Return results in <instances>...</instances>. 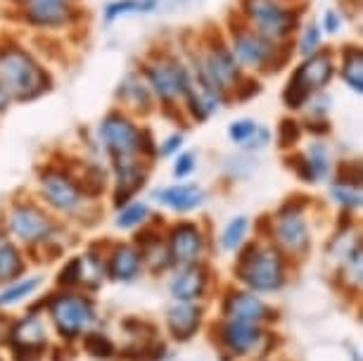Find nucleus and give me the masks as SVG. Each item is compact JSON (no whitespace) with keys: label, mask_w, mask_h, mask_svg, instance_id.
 Segmentation results:
<instances>
[{"label":"nucleus","mask_w":363,"mask_h":361,"mask_svg":"<svg viewBox=\"0 0 363 361\" xmlns=\"http://www.w3.org/2000/svg\"><path fill=\"white\" fill-rule=\"evenodd\" d=\"M102 138H105L109 152L114 155L116 160L121 157H133V152L140 148V133L131 121L121 114H112V117L105 119V124L100 128Z\"/></svg>","instance_id":"obj_8"},{"label":"nucleus","mask_w":363,"mask_h":361,"mask_svg":"<svg viewBox=\"0 0 363 361\" xmlns=\"http://www.w3.org/2000/svg\"><path fill=\"white\" fill-rule=\"evenodd\" d=\"M45 74L19 48H5L0 52V91L15 100H29L45 88Z\"/></svg>","instance_id":"obj_1"},{"label":"nucleus","mask_w":363,"mask_h":361,"mask_svg":"<svg viewBox=\"0 0 363 361\" xmlns=\"http://www.w3.org/2000/svg\"><path fill=\"white\" fill-rule=\"evenodd\" d=\"M228 314H230V321L257 323L259 318L266 314V306L262 304V299H259V297L247 295V292H240V295H233L230 297Z\"/></svg>","instance_id":"obj_18"},{"label":"nucleus","mask_w":363,"mask_h":361,"mask_svg":"<svg viewBox=\"0 0 363 361\" xmlns=\"http://www.w3.org/2000/svg\"><path fill=\"white\" fill-rule=\"evenodd\" d=\"M169 323H171V331H174L176 338H190L200 323V311L190 304H178L174 309L169 311Z\"/></svg>","instance_id":"obj_19"},{"label":"nucleus","mask_w":363,"mask_h":361,"mask_svg":"<svg viewBox=\"0 0 363 361\" xmlns=\"http://www.w3.org/2000/svg\"><path fill=\"white\" fill-rule=\"evenodd\" d=\"M26 19L38 26H60L69 22L72 8L67 0H24Z\"/></svg>","instance_id":"obj_11"},{"label":"nucleus","mask_w":363,"mask_h":361,"mask_svg":"<svg viewBox=\"0 0 363 361\" xmlns=\"http://www.w3.org/2000/svg\"><path fill=\"white\" fill-rule=\"evenodd\" d=\"M333 72L335 67L330 55H325V52L309 55V60L290 79V86L285 91V102L290 107H301L304 100L311 95V91H318V88H323L333 79Z\"/></svg>","instance_id":"obj_3"},{"label":"nucleus","mask_w":363,"mask_h":361,"mask_svg":"<svg viewBox=\"0 0 363 361\" xmlns=\"http://www.w3.org/2000/svg\"><path fill=\"white\" fill-rule=\"evenodd\" d=\"M278 243L283 245L285 250L290 252H299L306 248L309 238H306V223L299 219L297 214H287L278 221Z\"/></svg>","instance_id":"obj_16"},{"label":"nucleus","mask_w":363,"mask_h":361,"mask_svg":"<svg viewBox=\"0 0 363 361\" xmlns=\"http://www.w3.org/2000/svg\"><path fill=\"white\" fill-rule=\"evenodd\" d=\"M202 250V238L193 223H181L171 233V257L181 264H190L197 260Z\"/></svg>","instance_id":"obj_14"},{"label":"nucleus","mask_w":363,"mask_h":361,"mask_svg":"<svg viewBox=\"0 0 363 361\" xmlns=\"http://www.w3.org/2000/svg\"><path fill=\"white\" fill-rule=\"evenodd\" d=\"M157 197L171 209L188 212V209L200 207L204 200V193H202V188H197V186H171V188L160 190Z\"/></svg>","instance_id":"obj_15"},{"label":"nucleus","mask_w":363,"mask_h":361,"mask_svg":"<svg viewBox=\"0 0 363 361\" xmlns=\"http://www.w3.org/2000/svg\"><path fill=\"white\" fill-rule=\"evenodd\" d=\"M100 276H102V267L93 255H86L77 260V281H84L86 285H98Z\"/></svg>","instance_id":"obj_26"},{"label":"nucleus","mask_w":363,"mask_h":361,"mask_svg":"<svg viewBox=\"0 0 363 361\" xmlns=\"http://www.w3.org/2000/svg\"><path fill=\"white\" fill-rule=\"evenodd\" d=\"M342 77H345V81L356 93L363 91V55H361L359 48H352V50L345 55V62H342Z\"/></svg>","instance_id":"obj_24"},{"label":"nucleus","mask_w":363,"mask_h":361,"mask_svg":"<svg viewBox=\"0 0 363 361\" xmlns=\"http://www.w3.org/2000/svg\"><path fill=\"white\" fill-rule=\"evenodd\" d=\"M230 138L245 148H262L269 143V131L259 128L255 121H250V119H240L230 126Z\"/></svg>","instance_id":"obj_20"},{"label":"nucleus","mask_w":363,"mask_h":361,"mask_svg":"<svg viewBox=\"0 0 363 361\" xmlns=\"http://www.w3.org/2000/svg\"><path fill=\"white\" fill-rule=\"evenodd\" d=\"M38 278H29V281H24V283H19L15 285V288H10V290H5L3 295H0V304H15L19 302V299H24L26 295H31L33 290L38 288Z\"/></svg>","instance_id":"obj_28"},{"label":"nucleus","mask_w":363,"mask_h":361,"mask_svg":"<svg viewBox=\"0 0 363 361\" xmlns=\"http://www.w3.org/2000/svg\"><path fill=\"white\" fill-rule=\"evenodd\" d=\"M12 343L19 350H38L40 345L45 343V335H43V326H40L38 318H26L15 328L12 333Z\"/></svg>","instance_id":"obj_21"},{"label":"nucleus","mask_w":363,"mask_h":361,"mask_svg":"<svg viewBox=\"0 0 363 361\" xmlns=\"http://www.w3.org/2000/svg\"><path fill=\"white\" fill-rule=\"evenodd\" d=\"M160 0H119V3H112L107 8V19L121 17V15H131V12H150L157 8Z\"/></svg>","instance_id":"obj_25"},{"label":"nucleus","mask_w":363,"mask_h":361,"mask_svg":"<svg viewBox=\"0 0 363 361\" xmlns=\"http://www.w3.org/2000/svg\"><path fill=\"white\" fill-rule=\"evenodd\" d=\"M43 193L52 207L65 209V212H69V209H74L79 204L77 186L60 172H50L43 176Z\"/></svg>","instance_id":"obj_13"},{"label":"nucleus","mask_w":363,"mask_h":361,"mask_svg":"<svg viewBox=\"0 0 363 361\" xmlns=\"http://www.w3.org/2000/svg\"><path fill=\"white\" fill-rule=\"evenodd\" d=\"M10 226L22 240H40L50 233V221L36 207H17L10 216Z\"/></svg>","instance_id":"obj_12"},{"label":"nucleus","mask_w":363,"mask_h":361,"mask_svg":"<svg viewBox=\"0 0 363 361\" xmlns=\"http://www.w3.org/2000/svg\"><path fill=\"white\" fill-rule=\"evenodd\" d=\"M335 197L342 202V204H352V207H359L361 204V193L359 188H342V186H335Z\"/></svg>","instance_id":"obj_32"},{"label":"nucleus","mask_w":363,"mask_h":361,"mask_svg":"<svg viewBox=\"0 0 363 361\" xmlns=\"http://www.w3.org/2000/svg\"><path fill=\"white\" fill-rule=\"evenodd\" d=\"M323 24H325V29L330 31V33H335L340 29V17H337V12L335 10H328L325 12V17H323Z\"/></svg>","instance_id":"obj_34"},{"label":"nucleus","mask_w":363,"mask_h":361,"mask_svg":"<svg viewBox=\"0 0 363 361\" xmlns=\"http://www.w3.org/2000/svg\"><path fill=\"white\" fill-rule=\"evenodd\" d=\"M242 281L255 290H273L283 281V264L273 250H252L242 262Z\"/></svg>","instance_id":"obj_4"},{"label":"nucleus","mask_w":363,"mask_h":361,"mask_svg":"<svg viewBox=\"0 0 363 361\" xmlns=\"http://www.w3.org/2000/svg\"><path fill=\"white\" fill-rule=\"evenodd\" d=\"M181 145V135H171V138L167 140V145L162 148V152L164 155H169V152H174V150Z\"/></svg>","instance_id":"obj_35"},{"label":"nucleus","mask_w":363,"mask_h":361,"mask_svg":"<svg viewBox=\"0 0 363 361\" xmlns=\"http://www.w3.org/2000/svg\"><path fill=\"white\" fill-rule=\"evenodd\" d=\"M50 311H52V318H55V323H57V328L62 331V335H77V333L88 328V323L93 321L91 304L79 297L55 299Z\"/></svg>","instance_id":"obj_9"},{"label":"nucleus","mask_w":363,"mask_h":361,"mask_svg":"<svg viewBox=\"0 0 363 361\" xmlns=\"http://www.w3.org/2000/svg\"><path fill=\"white\" fill-rule=\"evenodd\" d=\"M202 288H204V276H202V271H197V269L183 271V274L171 283V292H174V297L183 299V302L195 299L202 292Z\"/></svg>","instance_id":"obj_23"},{"label":"nucleus","mask_w":363,"mask_h":361,"mask_svg":"<svg viewBox=\"0 0 363 361\" xmlns=\"http://www.w3.org/2000/svg\"><path fill=\"white\" fill-rule=\"evenodd\" d=\"M318 43H320V31H318V26H306L304 29V36H301V43H299V50H301V55H316V50H318Z\"/></svg>","instance_id":"obj_29"},{"label":"nucleus","mask_w":363,"mask_h":361,"mask_svg":"<svg viewBox=\"0 0 363 361\" xmlns=\"http://www.w3.org/2000/svg\"><path fill=\"white\" fill-rule=\"evenodd\" d=\"M197 74L204 84L223 93V88H230L238 84L240 79V67L238 60L233 57V52L225 45H216L197 62Z\"/></svg>","instance_id":"obj_5"},{"label":"nucleus","mask_w":363,"mask_h":361,"mask_svg":"<svg viewBox=\"0 0 363 361\" xmlns=\"http://www.w3.org/2000/svg\"><path fill=\"white\" fill-rule=\"evenodd\" d=\"M147 84L152 86V91L160 95L162 100H176L181 95H186L188 84V70L181 67L174 60H160L145 67Z\"/></svg>","instance_id":"obj_6"},{"label":"nucleus","mask_w":363,"mask_h":361,"mask_svg":"<svg viewBox=\"0 0 363 361\" xmlns=\"http://www.w3.org/2000/svg\"><path fill=\"white\" fill-rule=\"evenodd\" d=\"M5 105H8V95H5L3 91H0V110H3Z\"/></svg>","instance_id":"obj_36"},{"label":"nucleus","mask_w":363,"mask_h":361,"mask_svg":"<svg viewBox=\"0 0 363 361\" xmlns=\"http://www.w3.org/2000/svg\"><path fill=\"white\" fill-rule=\"evenodd\" d=\"M193 167H195L193 155H183V157H178V162L174 165V172H176V176H186L193 172Z\"/></svg>","instance_id":"obj_33"},{"label":"nucleus","mask_w":363,"mask_h":361,"mask_svg":"<svg viewBox=\"0 0 363 361\" xmlns=\"http://www.w3.org/2000/svg\"><path fill=\"white\" fill-rule=\"evenodd\" d=\"M145 214H147L145 204H133V207H128L126 212L119 214V219H116V226H119V228H131V226H135V223H140Z\"/></svg>","instance_id":"obj_31"},{"label":"nucleus","mask_w":363,"mask_h":361,"mask_svg":"<svg viewBox=\"0 0 363 361\" xmlns=\"http://www.w3.org/2000/svg\"><path fill=\"white\" fill-rule=\"evenodd\" d=\"M245 231H247V219L245 216H238L235 221H230L223 231V248L225 250H235L245 238Z\"/></svg>","instance_id":"obj_27"},{"label":"nucleus","mask_w":363,"mask_h":361,"mask_svg":"<svg viewBox=\"0 0 363 361\" xmlns=\"http://www.w3.org/2000/svg\"><path fill=\"white\" fill-rule=\"evenodd\" d=\"M228 50L233 57L238 60V65L245 67H264L271 62L273 52H276V43L266 40L252 29H238L233 31V43Z\"/></svg>","instance_id":"obj_7"},{"label":"nucleus","mask_w":363,"mask_h":361,"mask_svg":"<svg viewBox=\"0 0 363 361\" xmlns=\"http://www.w3.org/2000/svg\"><path fill=\"white\" fill-rule=\"evenodd\" d=\"M86 350L93 354V357H109L112 354V345H109V340L105 335H100V333H91V335H86Z\"/></svg>","instance_id":"obj_30"},{"label":"nucleus","mask_w":363,"mask_h":361,"mask_svg":"<svg viewBox=\"0 0 363 361\" xmlns=\"http://www.w3.org/2000/svg\"><path fill=\"white\" fill-rule=\"evenodd\" d=\"M245 15L250 19L252 31L273 43L285 38L297 22V15L290 8H285L280 0H247Z\"/></svg>","instance_id":"obj_2"},{"label":"nucleus","mask_w":363,"mask_h":361,"mask_svg":"<svg viewBox=\"0 0 363 361\" xmlns=\"http://www.w3.org/2000/svg\"><path fill=\"white\" fill-rule=\"evenodd\" d=\"M138 267H140L138 252H135L133 248H119L112 257L109 271H112V276L119 278V281H128V278H133L135 274H138Z\"/></svg>","instance_id":"obj_22"},{"label":"nucleus","mask_w":363,"mask_h":361,"mask_svg":"<svg viewBox=\"0 0 363 361\" xmlns=\"http://www.w3.org/2000/svg\"><path fill=\"white\" fill-rule=\"evenodd\" d=\"M186 98L190 102V110L197 119H207L209 114H214L221 105V91L211 88L209 84H204L200 79V74H188V84H186Z\"/></svg>","instance_id":"obj_10"},{"label":"nucleus","mask_w":363,"mask_h":361,"mask_svg":"<svg viewBox=\"0 0 363 361\" xmlns=\"http://www.w3.org/2000/svg\"><path fill=\"white\" fill-rule=\"evenodd\" d=\"M223 340H225V345H228L233 352L245 354V352H250L252 347L257 345L259 331H257V326H255V323H247V321H230V323L223 328Z\"/></svg>","instance_id":"obj_17"}]
</instances>
